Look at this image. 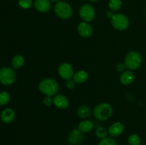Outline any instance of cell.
Wrapping results in <instances>:
<instances>
[{"label":"cell","instance_id":"cell-1","mask_svg":"<svg viewBox=\"0 0 146 145\" xmlns=\"http://www.w3.org/2000/svg\"><path fill=\"white\" fill-rule=\"evenodd\" d=\"M59 86L55 79L51 78H46L41 80L38 84V90L46 96L54 97L58 92Z\"/></svg>","mask_w":146,"mask_h":145},{"label":"cell","instance_id":"cell-2","mask_svg":"<svg viewBox=\"0 0 146 145\" xmlns=\"http://www.w3.org/2000/svg\"><path fill=\"white\" fill-rule=\"evenodd\" d=\"M113 112V109L111 105L107 102H102L94 107L93 113L96 119L99 121H105L112 116Z\"/></svg>","mask_w":146,"mask_h":145},{"label":"cell","instance_id":"cell-3","mask_svg":"<svg viewBox=\"0 0 146 145\" xmlns=\"http://www.w3.org/2000/svg\"><path fill=\"white\" fill-rule=\"evenodd\" d=\"M54 12L58 18L63 20L69 19L73 16V9L68 2L58 1L54 6Z\"/></svg>","mask_w":146,"mask_h":145},{"label":"cell","instance_id":"cell-4","mask_svg":"<svg viewBox=\"0 0 146 145\" xmlns=\"http://www.w3.org/2000/svg\"><path fill=\"white\" fill-rule=\"evenodd\" d=\"M143 58L139 52L132 51L126 54L124 60V63L128 69L130 71H134L139 68L141 65Z\"/></svg>","mask_w":146,"mask_h":145},{"label":"cell","instance_id":"cell-5","mask_svg":"<svg viewBox=\"0 0 146 145\" xmlns=\"http://www.w3.org/2000/svg\"><path fill=\"white\" fill-rule=\"evenodd\" d=\"M111 25L115 29L120 31H123L129 27V18L125 14L121 13H114L111 18Z\"/></svg>","mask_w":146,"mask_h":145},{"label":"cell","instance_id":"cell-6","mask_svg":"<svg viewBox=\"0 0 146 145\" xmlns=\"http://www.w3.org/2000/svg\"><path fill=\"white\" fill-rule=\"evenodd\" d=\"M17 79L16 72L12 68L4 67L0 69V82L4 85L9 86L15 82Z\"/></svg>","mask_w":146,"mask_h":145},{"label":"cell","instance_id":"cell-7","mask_svg":"<svg viewBox=\"0 0 146 145\" xmlns=\"http://www.w3.org/2000/svg\"><path fill=\"white\" fill-rule=\"evenodd\" d=\"M80 18L83 21L91 22L94 21L96 17V11L94 7L90 4H84L78 11Z\"/></svg>","mask_w":146,"mask_h":145},{"label":"cell","instance_id":"cell-8","mask_svg":"<svg viewBox=\"0 0 146 145\" xmlns=\"http://www.w3.org/2000/svg\"><path fill=\"white\" fill-rule=\"evenodd\" d=\"M58 75L64 80L72 79L74 75V67L68 63H63L58 68Z\"/></svg>","mask_w":146,"mask_h":145},{"label":"cell","instance_id":"cell-9","mask_svg":"<svg viewBox=\"0 0 146 145\" xmlns=\"http://www.w3.org/2000/svg\"><path fill=\"white\" fill-rule=\"evenodd\" d=\"M77 31L78 34L84 38H90L94 33V30L91 24L85 21H82L78 24L77 26Z\"/></svg>","mask_w":146,"mask_h":145},{"label":"cell","instance_id":"cell-10","mask_svg":"<svg viewBox=\"0 0 146 145\" xmlns=\"http://www.w3.org/2000/svg\"><path fill=\"white\" fill-rule=\"evenodd\" d=\"M84 140L83 133L78 129H74L68 136V142L71 145L80 144Z\"/></svg>","mask_w":146,"mask_h":145},{"label":"cell","instance_id":"cell-11","mask_svg":"<svg viewBox=\"0 0 146 145\" xmlns=\"http://www.w3.org/2000/svg\"><path fill=\"white\" fill-rule=\"evenodd\" d=\"M53 102L55 107L61 109H66L69 106V100L68 98L61 94H56L53 98Z\"/></svg>","mask_w":146,"mask_h":145},{"label":"cell","instance_id":"cell-12","mask_svg":"<svg viewBox=\"0 0 146 145\" xmlns=\"http://www.w3.org/2000/svg\"><path fill=\"white\" fill-rule=\"evenodd\" d=\"M124 129H125V127L123 124L120 122H114L109 127L108 132L112 137H116L123 133Z\"/></svg>","mask_w":146,"mask_h":145},{"label":"cell","instance_id":"cell-13","mask_svg":"<svg viewBox=\"0 0 146 145\" xmlns=\"http://www.w3.org/2000/svg\"><path fill=\"white\" fill-rule=\"evenodd\" d=\"M34 7L39 12L46 13L51 9V1L50 0H34Z\"/></svg>","mask_w":146,"mask_h":145},{"label":"cell","instance_id":"cell-14","mask_svg":"<svg viewBox=\"0 0 146 145\" xmlns=\"http://www.w3.org/2000/svg\"><path fill=\"white\" fill-rule=\"evenodd\" d=\"M16 117V113L14 109L11 108H5L1 111L0 114V118L1 121L6 124H9L14 120Z\"/></svg>","mask_w":146,"mask_h":145},{"label":"cell","instance_id":"cell-15","mask_svg":"<svg viewBox=\"0 0 146 145\" xmlns=\"http://www.w3.org/2000/svg\"><path fill=\"white\" fill-rule=\"evenodd\" d=\"M135 79V74L132 71H125L120 75V82L123 85H129L133 83Z\"/></svg>","mask_w":146,"mask_h":145},{"label":"cell","instance_id":"cell-16","mask_svg":"<svg viewBox=\"0 0 146 145\" xmlns=\"http://www.w3.org/2000/svg\"><path fill=\"white\" fill-rule=\"evenodd\" d=\"M88 78V73L86 71L84 70H81L74 73V76H73V80L75 81L76 84H83Z\"/></svg>","mask_w":146,"mask_h":145},{"label":"cell","instance_id":"cell-17","mask_svg":"<svg viewBox=\"0 0 146 145\" xmlns=\"http://www.w3.org/2000/svg\"><path fill=\"white\" fill-rule=\"evenodd\" d=\"M94 127V125L92 121L88 119H84L78 124V129L82 133H88L91 132Z\"/></svg>","mask_w":146,"mask_h":145},{"label":"cell","instance_id":"cell-18","mask_svg":"<svg viewBox=\"0 0 146 145\" xmlns=\"http://www.w3.org/2000/svg\"><path fill=\"white\" fill-rule=\"evenodd\" d=\"M77 115L81 119H86L91 115V108L87 105H81L77 109Z\"/></svg>","mask_w":146,"mask_h":145},{"label":"cell","instance_id":"cell-19","mask_svg":"<svg viewBox=\"0 0 146 145\" xmlns=\"http://www.w3.org/2000/svg\"><path fill=\"white\" fill-rule=\"evenodd\" d=\"M25 63V59L21 55H17L13 57L11 60V66L14 69H19L22 68Z\"/></svg>","mask_w":146,"mask_h":145},{"label":"cell","instance_id":"cell-20","mask_svg":"<svg viewBox=\"0 0 146 145\" xmlns=\"http://www.w3.org/2000/svg\"><path fill=\"white\" fill-rule=\"evenodd\" d=\"M122 1L121 0H109L108 7L113 12H118L122 7Z\"/></svg>","mask_w":146,"mask_h":145},{"label":"cell","instance_id":"cell-21","mask_svg":"<svg viewBox=\"0 0 146 145\" xmlns=\"http://www.w3.org/2000/svg\"><path fill=\"white\" fill-rule=\"evenodd\" d=\"M128 142L129 145H141V139L138 134H133L128 136Z\"/></svg>","mask_w":146,"mask_h":145},{"label":"cell","instance_id":"cell-22","mask_svg":"<svg viewBox=\"0 0 146 145\" xmlns=\"http://www.w3.org/2000/svg\"><path fill=\"white\" fill-rule=\"evenodd\" d=\"M95 133L97 137L99 138V139H103L107 137L108 132L105 127H98L96 129Z\"/></svg>","mask_w":146,"mask_h":145},{"label":"cell","instance_id":"cell-23","mask_svg":"<svg viewBox=\"0 0 146 145\" xmlns=\"http://www.w3.org/2000/svg\"><path fill=\"white\" fill-rule=\"evenodd\" d=\"M10 100V95L6 91L0 92V105L4 106L6 105Z\"/></svg>","mask_w":146,"mask_h":145},{"label":"cell","instance_id":"cell-24","mask_svg":"<svg viewBox=\"0 0 146 145\" xmlns=\"http://www.w3.org/2000/svg\"><path fill=\"white\" fill-rule=\"evenodd\" d=\"M18 4L21 9H28L34 5V2L32 0H19Z\"/></svg>","mask_w":146,"mask_h":145},{"label":"cell","instance_id":"cell-25","mask_svg":"<svg viewBox=\"0 0 146 145\" xmlns=\"http://www.w3.org/2000/svg\"><path fill=\"white\" fill-rule=\"evenodd\" d=\"M98 145H118V142L112 137H106L101 139Z\"/></svg>","mask_w":146,"mask_h":145},{"label":"cell","instance_id":"cell-26","mask_svg":"<svg viewBox=\"0 0 146 145\" xmlns=\"http://www.w3.org/2000/svg\"><path fill=\"white\" fill-rule=\"evenodd\" d=\"M43 103L46 107H50L54 104L53 102V98L51 96H45L43 99Z\"/></svg>","mask_w":146,"mask_h":145},{"label":"cell","instance_id":"cell-27","mask_svg":"<svg viewBox=\"0 0 146 145\" xmlns=\"http://www.w3.org/2000/svg\"><path fill=\"white\" fill-rule=\"evenodd\" d=\"M76 82L75 81L72 79H69L68 80H66V86L67 88H68L69 90H73L76 87Z\"/></svg>","mask_w":146,"mask_h":145},{"label":"cell","instance_id":"cell-28","mask_svg":"<svg viewBox=\"0 0 146 145\" xmlns=\"http://www.w3.org/2000/svg\"><path fill=\"white\" fill-rule=\"evenodd\" d=\"M125 68H126V66H125V63H120L118 65H116V70L118 72H123L125 71Z\"/></svg>","mask_w":146,"mask_h":145},{"label":"cell","instance_id":"cell-29","mask_svg":"<svg viewBox=\"0 0 146 145\" xmlns=\"http://www.w3.org/2000/svg\"><path fill=\"white\" fill-rule=\"evenodd\" d=\"M113 14H114L113 11H112L111 10H110V11H108L106 12V16L108 17V18H112L113 16Z\"/></svg>","mask_w":146,"mask_h":145},{"label":"cell","instance_id":"cell-30","mask_svg":"<svg viewBox=\"0 0 146 145\" xmlns=\"http://www.w3.org/2000/svg\"><path fill=\"white\" fill-rule=\"evenodd\" d=\"M91 3H96L98 1V0H89Z\"/></svg>","mask_w":146,"mask_h":145},{"label":"cell","instance_id":"cell-31","mask_svg":"<svg viewBox=\"0 0 146 145\" xmlns=\"http://www.w3.org/2000/svg\"><path fill=\"white\" fill-rule=\"evenodd\" d=\"M59 0H50V1H52V2H58Z\"/></svg>","mask_w":146,"mask_h":145}]
</instances>
